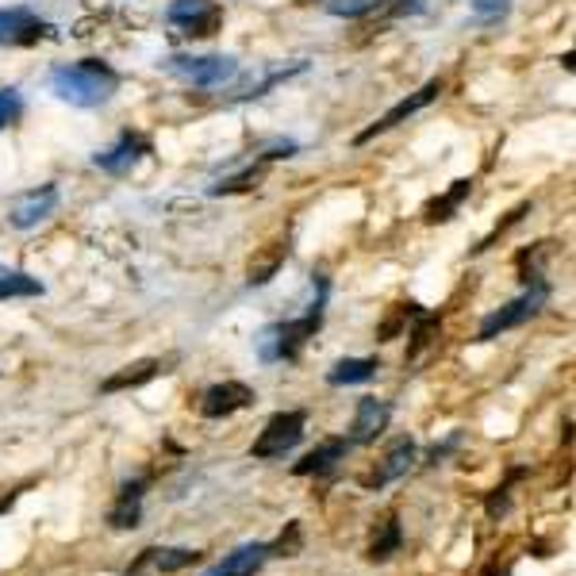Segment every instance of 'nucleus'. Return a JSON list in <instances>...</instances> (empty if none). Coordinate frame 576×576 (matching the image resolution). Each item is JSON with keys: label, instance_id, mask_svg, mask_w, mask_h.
I'll list each match as a JSON object with an SVG mask.
<instances>
[{"label": "nucleus", "instance_id": "obj_1", "mask_svg": "<svg viewBox=\"0 0 576 576\" xmlns=\"http://www.w3.org/2000/svg\"><path fill=\"white\" fill-rule=\"evenodd\" d=\"M115 89H120L115 70L104 62H97V58H85V62H73V65H58V70L50 73V93L73 108L104 104Z\"/></svg>", "mask_w": 576, "mask_h": 576}, {"label": "nucleus", "instance_id": "obj_2", "mask_svg": "<svg viewBox=\"0 0 576 576\" xmlns=\"http://www.w3.org/2000/svg\"><path fill=\"white\" fill-rule=\"evenodd\" d=\"M323 300H327V292H320V300H315V304L307 307L300 320L273 323V327H265L262 335H257V357H262V362H292V357L300 354V346H304V342L312 338L315 331H320Z\"/></svg>", "mask_w": 576, "mask_h": 576}, {"label": "nucleus", "instance_id": "obj_3", "mask_svg": "<svg viewBox=\"0 0 576 576\" xmlns=\"http://www.w3.org/2000/svg\"><path fill=\"white\" fill-rule=\"evenodd\" d=\"M304 427H307V412H277L262 427V434L254 438V446H250V457H257V462L285 457L289 449L300 446V438H304Z\"/></svg>", "mask_w": 576, "mask_h": 576}, {"label": "nucleus", "instance_id": "obj_4", "mask_svg": "<svg viewBox=\"0 0 576 576\" xmlns=\"http://www.w3.org/2000/svg\"><path fill=\"white\" fill-rule=\"evenodd\" d=\"M165 70H170L173 78L189 81V85L220 89V85H228V81L239 73V62H235V58H223V54H200V58L178 54V58H170V62H165Z\"/></svg>", "mask_w": 576, "mask_h": 576}, {"label": "nucleus", "instance_id": "obj_5", "mask_svg": "<svg viewBox=\"0 0 576 576\" xmlns=\"http://www.w3.org/2000/svg\"><path fill=\"white\" fill-rule=\"evenodd\" d=\"M549 300V289L542 285V281H534V289H527L523 296H515V300H507L499 312H492L488 320L481 323V331H477V338L481 342H488V338H496V335H504V331H512V327H519V323H527L534 320V315L542 312V304Z\"/></svg>", "mask_w": 576, "mask_h": 576}, {"label": "nucleus", "instance_id": "obj_6", "mask_svg": "<svg viewBox=\"0 0 576 576\" xmlns=\"http://www.w3.org/2000/svg\"><path fill=\"white\" fill-rule=\"evenodd\" d=\"M165 16L173 28H181V36L192 39H208L223 28V8L215 0H173Z\"/></svg>", "mask_w": 576, "mask_h": 576}, {"label": "nucleus", "instance_id": "obj_7", "mask_svg": "<svg viewBox=\"0 0 576 576\" xmlns=\"http://www.w3.org/2000/svg\"><path fill=\"white\" fill-rule=\"evenodd\" d=\"M442 89H446V85H442V78H431L427 85H423V89H415L412 97H404V100H400V104H392L388 112H384L377 123H370V128H365L362 135L354 139V143L362 146V143H370V139L384 135V131H392V128H396V123L412 120V115H415V112H423V108H427L431 100H438V93H442Z\"/></svg>", "mask_w": 576, "mask_h": 576}, {"label": "nucleus", "instance_id": "obj_8", "mask_svg": "<svg viewBox=\"0 0 576 576\" xmlns=\"http://www.w3.org/2000/svg\"><path fill=\"white\" fill-rule=\"evenodd\" d=\"M254 388L242 381H223V384H212V388L200 396V415L204 420H228V415L235 412H246V407H254Z\"/></svg>", "mask_w": 576, "mask_h": 576}, {"label": "nucleus", "instance_id": "obj_9", "mask_svg": "<svg viewBox=\"0 0 576 576\" xmlns=\"http://www.w3.org/2000/svg\"><path fill=\"white\" fill-rule=\"evenodd\" d=\"M200 554L185 546H150L135 557V565L128 569V576H173L189 565H196Z\"/></svg>", "mask_w": 576, "mask_h": 576}, {"label": "nucleus", "instance_id": "obj_10", "mask_svg": "<svg viewBox=\"0 0 576 576\" xmlns=\"http://www.w3.org/2000/svg\"><path fill=\"white\" fill-rule=\"evenodd\" d=\"M412 462H415V442L412 438H396L381 454V462L373 465L370 473H362V488L365 492H377V488H384V484L400 481L407 469H412Z\"/></svg>", "mask_w": 576, "mask_h": 576}, {"label": "nucleus", "instance_id": "obj_11", "mask_svg": "<svg viewBox=\"0 0 576 576\" xmlns=\"http://www.w3.org/2000/svg\"><path fill=\"white\" fill-rule=\"evenodd\" d=\"M392 420V407L384 404L377 396H362L357 400V412H354V423H350V446H370V442H377L384 427H388Z\"/></svg>", "mask_w": 576, "mask_h": 576}, {"label": "nucleus", "instance_id": "obj_12", "mask_svg": "<svg viewBox=\"0 0 576 576\" xmlns=\"http://www.w3.org/2000/svg\"><path fill=\"white\" fill-rule=\"evenodd\" d=\"M54 208H58V189L43 185V189H31V192H23V196H16L8 220H12V228L31 231V228H39L43 220H50Z\"/></svg>", "mask_w": 576, "mask_h": 576}, {"label": "nucleus", "instance_id": "obj_13", "mask_svg": "<svg viewBox=\"0 0 576 576\" xmlns=\"http://www.w3.org/2000/svg\"><path fill=\"white\" fill-rule=\"evenodd\" d=\"M50 23L31 12H0V47H31L50 36Z\"/></svg>", "mask_w": 576, "mask_h": 576}, {"label": "nucleus", "instance_id": "obj_14", "mask_svg": "<svg viewBox=\"0 0 576 576\" xmlns=\"http://www.w3.org/2000/svg\"><path fill=\"white\" fill-rule=\"evenodd\" d=\"M143 154H150V143H146L143 135H131V131H128V135H120L108 150H100L97 165L104 173H131Z\"/></svg>", "mask_w": 576, "mask_h": 576}, {"label": "nucleus", "instance_id": "obj_15", "mask_svg": "<svg viewBox=\"0 0 576 576\" xmlns=\"http://www.w3.org/2000/svg\"><path fill=\"white\" fill-rule=\"evenodd\" d=\"M265 562H270V546H265V542H246L235 554L223 557L220 565H212L204 576H254Z\"/></svg>", "mask_w": 576, "mask_h": 576}, {"label": "nucleus", "instance_id": "obj_16", "mask_svg": "<svg viewBox=\"0 0 576 576\" xmlns=\"http://www.w3.org/2000/svg\"><path fill=\"white\" fill-rule=\"evenodd\" d=\"M289 262V239H277V242H265L262 250H254L246 265V285H270L273 277L281 273V265Z\"/></svg>", "mask_w": 576, "mask_h": 576}, {"label": "nucleus", "instance_id": "obj_17", "mask_svg": "<svg viewBox=\"0 0 576 576\" xmlns=\"http://www.w3.org/2000/svg\"><path fill=\"white\" fill-rule=\"evenodd\" d=\"M143 481L135 484H123V492L115 496L112 512H108V527L112 530H131L139 527V519H143Z\"/></svg>", "mask_w": 576, "mask_h": 576}, {"label": "nucleus", "instance_id": "obj_18", "mask_svg": "<svg viewBox=\"0 0 576 576\" xmlns=\"http://www.w3.org/2000/svg\"><path fill=\"white\" fill-rule=\"evenodd\" d=\"M346 454H350V442L346 438L320 442V446H315L312 454H304V462L296 465V477H312V473L320 477V473H331L338 462H346Z\"/></svg>", "mask_w": 576, "mask_h": 576}, {"label": "nucleus", "instance_id": "obj_19", "mask_svg": "<svg viewBox=\"0 0 576 576\" xmlns=\"http://www.w3.org/2000/svg\"><path fill=\"white\" fill-rule=\"evenodd\" d=\"M165 365L158 362V357H143V362H131V365H123L120 373H112L104 384H100V392L104 396H112V392H128V388H139V384H146V381H154L158 373H162Z\"/></svg>", "mask_w": 576, "mask_h": 576}, {"label": "nucleus", "instance_id": "obj_20", "mask_svg": "<svg viewBox=\"0 0 576 576\" xmlns=\"http://www.w3.org/2000/svg\"><path fill=\"white\" fill-rule=\"evenodd\" d=\"M400 538H404L400 519H396V512H388L377 527H373V538H370V546H365V557H370V562H388V557L400 549Z\"/></svg>", "mask_w": 576, "mask_h": 576}, {"label": "nucleus", "instance_id": "obj_21", "mask_svg": "<svg viewBox=\"0 0 576 576\" xmlns=\"http://www.w3.org/2000/svg\"><path fill=\"white\" fill-rule=\"evenodd\" d=\"M377 370H381L377 357H342V362L331 365L327 381L331 384H365L377 377Z\"/></svg>", "mask_w": 576, "mask_h": 576}, {"label": "nucleus", "instance_id": "obj_22", "mask_svg": "<svg viewBox=\"0 0 576 576\" xmlns=\"http://www.w3.org/2000/svg\"><path fill=\"white\" fill-rule=\"evenodd\" d=\"M473 192V181H454V189L446 192V196H438V200H431L427 204V212H423V220L427 223H446V220H454V212L462 208V200L469 196Z\"/></svg>", "mask_w": 576, "mask_h": 576}, {"label": "nucleus", "instance_id": "obj_23", "mask_svg": "<svg viewBox=\"0 0 576 576\" xmlns=\"http://www.w3.org/2000/svg\"><path fill=\"white\" fill-rule=\"evenodd\" d=\"M16 296H43V281L23 270L0 265V300H16Z\"/></svg>", "mask_w": 576, "mask_h": 576}, {"label": "nucleus", "instance_id": "obj_24", "mask_svg": "<svg viewBox=\"0 0 576 576\" xmlns=\"http://www.w3.org/2000/svg\"><path fill=\"white\" fill-rule=\"evenodd\" d=\"M434 331H438V320H434V315H420V323H415V331H412V350H407V362H415V357H420L423 354V350H427L431 346V335H434Z\"/></svg>", "mask_w": 576, "mask_h": 576}, {"label": "nucleus", "instance_id": "obj_25", "mask_svg": "<svg viewBox=\"0 0 576 576\" xmlns=\"http://www.w3.org/2000/svg\"><path fill=\"white\" fill-rule=\"evenodd\" d=\"M407 315H415V304H396V307H392V315L377 327V338H381V342H392V338H396L400 331L407 327Z\"/></svg>", "mask_w": 576, "mask_h": 576}, {"label": "nucleus", "instance_id": "obj_26", "mask_svg": "<svg viewBox=\"0 0 576 576\" xmlns=\"http://www.w3.org/2000/svg\"><path fill=\"white\" fill-rule=\"evenodd\" d=\"M384 0H327L331 16H346V20H357V16H370L373 8H381Z\"/></svg>", "mask_w": 576, "mask_h": 576}, {"label": "nucleus", "instance_id": "obj_27", "mask_svg": "<svg viewBox=\"0 0 576 576\" xmlns=\"http://www.w3.org/2000/svg\"><path fill=\"white\" fill-rule=\"evenodd\" d=\"M265 178V162L262 165H254V170H246V173H239V178H231V181H223V185H215L212 192L220 196V192H246V189H257V181Z\"/></svg>", "mask_w": 576, "mask_h": 576}, {"label": "nucleus", "instance_id": "obj_28", "mask_svg": "<svg viewBox=\"0 0 576 576\" xmlns=\"http://www.w3.org/2000/svg\"><path fill=\"white\" fill-rule=\"evenodd\" d=\"M300 542H304V534H300V523H289V530L270 546V557H296Z\"/></svg>", "mask_w": 576, "mask_h": 576}, {"label": "nucleus", "instance_id": "obj_29", "mask_svg": "<svg viewBox=\"0 0 576 576\" xmlns=\"http://www.w3.org/2000/svg\"><path fill=\"white\" fill-rule=\"evenodd\" d=\"M23 104H20V93L16 89H0V131L12 128L16 120H20Z\"/></svg>", "mask_w": 576, "mask_h": 576}, {"label": "nucleus", "instance_id": "obj_30", "mask_svg": "<svg viewBox=\"0 0 576 576\" xmlns=\"http://www.w3.org/2000/svg\"><path fill=\"white\" fill-rule=\"evenodd\" d=\"M473 12L477 20H499L507 12V0H473Z\"/></svg>", "mask_w": 576, "mask_h": 576}]
</instances>
